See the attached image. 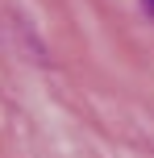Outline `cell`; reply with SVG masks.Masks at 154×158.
Returning <instances> with one entry per match:
<instances>
[{
	"mask_svg": "<svg viewBox=\"0 0 154 158\" xmlns=\"http://www.w3.org/2000/svg\"><path fill=\"white\" fill-rule=\"evenodd\" d=\"M142 4H146V8H150V13H154V0H142Z\"/></svg>",
	"mask_w": 154,
	"mask_h": 158,
	"instance_id": "obj_1",
	"label": "cell"
}]
</instances>
